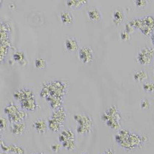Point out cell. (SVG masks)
<instances>
[{
	"mask_svg": "<svg viewBox=\"0 0 154 154\" xmlns=\"http://www.w3.org/2000/svg\"><path fill=\"white\" fill-rule=\"evenodd\" d=\"M148 140L149 136L146 134L134 133L125 128L120 129L115 135V141L117 144L128 151L142 148Z\"/></svg>",
	"mask_w": 154,
	"mask_h": 154,
	"instance_id": "6da1fadb",
	"label": "cell"
},
{
	"mask_svg": "<svg viewBox=\"0 0 154 154\" xmlns=\"http://www.w3.org/2000/svg\"><path fill=\"white\" fill-rule=\"evenodd\" d=\"M101 120L112 130H120L122 114L117 106H110L101 114Z\"/></svg>",
	"mask_w": 154,
	"mask_h": 154,
	"instance_id": "7a4b0ae2",
	"label": "cell"
},
{
	"mask_svg": "<svg viewBox=\"0 0 154 154\" xmlns=\"http://www.w3.org/2000/svg\"><path fill=\"white\" fill-rule=\"evenodd\" d=\"M43 88L47 91L49 96H55L64 98L67 94L68 83L63 80H53L42 84ZM48 96V97H49Z\"/></svg>",
	"mask_w": 154,
	"mask_h": 154,
	"instance_id": "3957f363",
	"label": "cell"
},
{
	"mask_svg": "<svg viewBox=\"0 0 154 154\" xmlns=\"http://www.w3.org/2000/svg\"><path fill=\"white\" fill-rule=\"evenodd\" d=\"M74 119L78 122L77 132L81 135L91 133L94 128V120L92 117L86 114H75Z\"/></svg>",
	"mask_w": 154,
	"mask_h": 154,
	"instance_id": "277c9868",
	"label": "cell"
},
{
	"mask_svg": "<svg viewBox=\"0 0 154 154\" xmlns=\"http://www.w3.org/2000/svg\"><path fill=\"white\" fill-rule=\"evenodd\" d=\"M154 59V48L152 46L143 47L137 55V60L142 65L148 66L152 63Z\"/></svg>",
	"mask_w": 154,
	"mask_h": 154,
	"instance_id": "5b68a950",
	"label": "cell"
},
{
	"mask_svg": "<svg viewBox=\"0 0 154 154\" xmlns=\"http://www.w3.org/2000/svg\"><path fill=\"white\" fill-rule=\"evenodd\" d=\"M13 97L16 101L20 102L23 100L35 97L33 91L28 88H19L13 94Z\"/></svg>",
	"mask_w": 154,
	"mask_h": 154,
	"instance_id": "8992f818",
	"label": "cell"
},
{
	"mask_svg": "<svg viewBox=\"0 0 154 154\" xmlns=\"http://www.w3.org/2000/svg\"><path fill=\"white\" fill-rule=\"evenodd\" d=\"M78 56L83 63H90L94 58L92 48H91L90 46H82L78 50Z\"/></svg>",
	"mask_w": 154,
	"mask_h": 154,
	"instance_id": "52a82bcc",
	"label": "cell"
},
{
	"mask_svg": "<svg viewBox=\"0 0 154 154\" xmlns=\"http://www.w3.org/2000/svg\"><path fill=\"white\" fill-rule=\"evenodd\" d=\"M10 131L13 135L16 137H20L23 135L27 130V125L26 122L11 123L9 126Z\"/></svg>",
	"mask_w": 154,
	"mask_h": 154,
	"instance_id": "ba28073f",
	"label": "cell"
},
{
	"mask_svg": "<svg viewBox=\"0 0 154 154\" xmlns=\"http://www.w3.org/2000/svg\"><path fill=\"white\" fill-rule=\"evenodd\" d=\"M1 149L3 151L12 154H25V149L22 146L16 144H5L2 139L1 140Z\"/></svg>",
	"mask_w": 154,
	"mask_h": 154,
	"instance_id": "9c48e42d",
	"label": "cell"
},
{
	"mask_svg": "<svg viewBox=\"0 0 154 154\" xmlns=\"http://www.w3.org/2000/svg\"><path fill=\"white\" fill-rule=\"evenodd\" d=\"M21 109L25 111H30V112H34L40 108L38 104L35 97L30 98L28 99L23 100V101L19 102Z\"/></svg>",
	"mask_w": 154,
	"mask_h": 154,
	"instance_id": "30bf717a",
	"label": "cell"
},
{
	"mask_svg": "<svg viewBox=\"0 0 154 154\" xmlns=\"http://www.w3.org/2000/svg\"><path fill=\"white\" fill-rule=\"evenodd\" d=\"M51 118L58 121L59 122L62 123L64 125L67 119V112L66 109L64 106L60 107V108L53 110L52 114H51Z\"/></svg>",
	"mask_w": 154,
	"mask_h": 154,
	"instance_id": "8fae6325",
	"label": "cell"
},
{
	"mask_svg": "<svg viewBox=\"0 0 154 154\" xmlns=\"http://www.w3.org/2000/svg\"><path fill=\"white\" fill-rule=\"evenodd\" d=\"M33 128L35 129V130L38 133L42 134V135L46 133L49 129L48 128L47 121L43 118H38L36 120L34 121L33 123Z\"/></svg>",
	"mask_w": 154,
	"mask_h": 154,
	"instance_id": "7c38bea8",
	"label": "cell"
},
{
	"mask_svg": "<svg viewBox=\"0 0 154 154\" xmlns=\"http://www.w3.org/2000/svg\"><path fill=\"white\" fill-rule=\"evenodd\" d=\"M28 118V113L26 111L23 110V109H20L17 113L12 116H9L8 119L9 122L11 123H17V122H23L25 119Z\"/></svg>",
	"mask_w": 154,
	"mask_h": 154,
	"instance_id": "4fadbf2b",
	"label": "cell"
},
{
	"mask_svg": "<svg viewBox=\"0 0 154 154\" xmlns=\"http://www.w3.org/2000/svg\"><path fill=\"white\" fill-rule=\"evenodd\" d=\"M64 44H65L66 48L69 51H78L80 49L79 42H78V39L75 37H68L65 39L64 42Z\"/></svg>",
	"mask_w": 154,
	"mask_h": 154,
	"instance_id": "5bb4252c",
	"label": "cell"
},
{
	"mask_svg": "<svg viewBox=\"0 0 154 154\" xmlns=\"http://www.w3.org/2000/svg\"><path fill=\"white\" fill-rule=\"evenodd\" d=\"M12 59L15 62H17V63L22 66H26L28 64L26 54L24 51L17 50V51H15L12 54Z\"/></svg>",
	"mask_w": 154,
	"mask_h": 154,
	"instance_id": "9a60e30c",
	"label": "cell"
},
{
	"mask_svg": "<svg viewBox=\"0 0 154 154\" xmlns=\"http://www.w3.org/2000/svg\"><path fill=\"white\" fill-rule=\"evenodd\" d=\"M70 139H75V133L72 129L65 128L60 132L58 137L59 142L62 143L64 141Z\"/></svg>",
	"mask_w": 154,
	"mask_h": 154,
	"instance_id": "2e32d148",
	"label": "cell"
},
{
	"mask_svg": "<svg viewBox=\"0 0 154 154\" xmlns=\"http://www.w3.org/2000/svg\"><path fill=\"white\" fill-rule=\"evenodd\" d=\"M46 100L49 102L50 107L53 110L63 106V98H62L55 97V96H49V97L46 98Z\"/></svg>",
	"mask_w": 154,
	"mask_h": 154,
	"instance_id": "e0dca14e",
	"label": "cell"
},
{
	"mask_svg": "<svg viewBox=\"0 0 154 154\" xmlns=\"http://www.w3.org/2000/svg\"><path fill=\"white\" fill-rule=\"evenodd\" d=\"M89 19L93 22H98L101 19V13L96 7H93L88 10Z\"/></svg>",
	"mask_w": 154,
	"mask_h": 154,
	"instance_id": "ac0fdd59",
	"label": "cell"
},
{
	"mask_svg": "<svg viewBox=\"0 0 154 154\" xmlns=\"http://www.w3.org/2000/svg\"><path fill=\"white\" fill-rule=\"evenodd\" d=\"M47 123L49 130L53 132H57L60 131L61 129L63 128L64 126V125H62V123L59 122L58 121L55 120V119H54L51 117L48 119Z\"/></svg>",
	"mask_w": 154,
	"mask_h": 154,
	"instance_id": "d6986e66",
	"label": "cell"
},
{
	"mask_svg": "<svg viewBox=\"0 0 154 154\" xmlns=\"http://www.w3.org/2000/svg\"><path fill=\"white\" fill-rule=\"evenodd\" d=\"M112 19L113 23H115L116 25H119L121 23H122L125 19V13L123 10H120V9L114 10L112 13Z\"/></svg>",
	"mask_w": 154,
	"mask_h": 154,
	"instance_id": "ffe728a7",
	"label": "cell"
},
{
	"mask_svg": "<svg viewBox=\"0 0 154 154\" xmlns=\"http://www.w3.org/2000/svg\"><path fill=\"white\" fill-rule=\"evenodd\" d=\"M19 110L20 109L18 106L15 104L14 102L9 101L8 103H7L6 106L5 107L4 112L8 115V117H9V116H12L13 115V114H15V113H17Z\"/></svg>",
	"mask_w": 154,
	"mask_h": 154,
	"instance_id": "44dd1931",
	"label": "cell"
},
{
	"mask_svg": "<svg viewBox=\"0 0 154 154\" xmlns=\"http://www.w3.org/2000/svg\"><path fill=\"white\" fill-rule=\"evenodd\" d=\"M60 17L64 24H70L74 20V16L72 13L69 11H62L60 13Z\"/></svg>",
	"mask_w": 154,
	"mask_h": 154,
	"instance_id": "7402d4cb",
	"label": "cell"
},
{
	"mask_svg": "<svg viewBox=\"0 0 154 154\" xmlns=\"http://www.w3.org/2000/svg\"><path fill=\"white\" fill-rule=\"evenodd\" d=\"M148 77V72L144 69H137L133 74V79L137 82H141L146 80Z\"/></svg>",
	"mask_w": 154,
	"mask_h": 154,
	"instance_id": "603a6c76",
	"label": "cell"
},
{
	"mask_svg": "<svg viewBox=\"0 0 154 154\" xmlns=\"http://www.w3.org/2000/svg\"><path fill=\"white\" fill-rule=\"evenodd\" d=\"M87 3L88 1L86 0H67L66 1V5L72 8H80Z\"/></svg>",
	"mask_w": 154,
	"mask_h": 154,
	"instance_id": "cb8c5ba5",
	"label": "cell"
},
{
	"mask_svg": "<svg viewBox=\"0 0 154 154\" xmlns=\"http://www.w3.org/2000/svg\"><path fill=\"white\" fill-rule=\"evenodd\" d=\"M143 25L147 26L154 30V16L152 15H146L141 17Z\"/></svg>",
	"mask_w": 154,
	"mask_h": 154,
	"instance_id": "d4e9b609",
	"label": "cell"
},
{
	"mask_svg": "<svg viewBox=\"0 0 154 154\" xmlns=\"http://www.w3.org/2000/svg\"><path fill=\"white\" fill-rule=\"evenodd\" d=\"M62 146H63L65 149L69 150V151H72V150H74L75 149V148H76V139L67 140L62 143Z\"/></svg>",
	"mask_w": 154,
	"mask_h": 154,
	"instance_id": "484cf974",
	"label": "cell"
},
{
	"mask_svg": "<svg viewBox=\"0 0 154 154\" xmlns=\"http://www.w3.org/2000/svg\"><path fill=\"white\" fill-rule=\"evenodd\" d=\"M35 67L38 69H44L46 67V64H47V62L44 58L43 57H37L35 60Z\"/></svg>",
	"mask_w": 154,
	"mask_h": 154,
	"instance_id": "4316f807",
	"label": "cell"
},
{
	"mask_svg": "<svg viewBox=\"0 0 154 154\" xmlns=\"http://www.w3.org/2000/svg\"><path fill=\"white\" fill-rule=\"evenodd\" d=\"M129 23H130L135 29H136V28L140 29L143 26L142 18H141V17H136V18L131 20L129 22Z\"/></svg>",
	"mask_w": 154,
	"mask_h": 154,
	"instance_id": "83f0119b",
	"label": "cell"
},
{
	"mask_svg": "<svg viewBox=\"0 0 154 154\" xmlns=\"http://www.w3.org/2000/svg\"><path fill=\"white\" fill-rule=\"evenodd\" d=\"M143 89L146 92H154V82L146 81L143 83Z\"/></svg>",
	"mask_w": 154,
	"mask_h": 154,
	"instance_id": "f1b7e54d",
	"label": "cell"
},
{
	"mask_svg": "<svg viewBox=\"0 0 154 154\" xmlns=\"http://www.w3.org/2000/svg\"><path fill=\"white\" fill-rule=\"evenodd\" d=\"M8 119L6 117H4L3 116H2L0 118V131H1V135L2 136L3 133L6 130L7 127L8 125Z\"/></svg>",
	"mask_w": 154,
	"mask_h": 154,
	"instance_id": "f546056e",
	"label": "cell"
},
{
	"mask_svg": "<svg viewBox=\"0 0 154 154\" xmlns=\"http://www.w3.org/2000/svg\"><path fill=\"white\" fill-rule=\"evenodd\" d=\"M140 106L142 109H149L150 107V101L148 98H142L140 101Z\"/></svg>",
	"mask_w": 154,
	"mask_h": 154,
	"instance_id": "4dcf8cb0",
	"label": "cell"
},
{
	"mask_svg": "<svg viewBox=\"0 0 154 154\" xmlns=\"http://www.w3.org/2000/svg\"><path fill=\"white\" fill-rule=\"evenodd\" d=\"M120 38L123 41H129L132 38V34L124 30L120 32Z\"/></svg>",
	"mask_w": 154,
	"mask_h": 154,
	"instance_id": "1f68e13d",
	"label": "cell"
},
{
	"mask_svg": "<svg viewBox=\"0 0 154 154\" xmlns=\"http://www.w3.org/2000/svg\"><path fill=\"white\" fill-rule=\"evenodd\" d=\"M62 144H61V143H54L52 145H51V149L53 152L54 153H58L60 151L61 148H62Z\"/></svg>",
	"mask_w": 154,
	"mask_h": 154,
	"instance_id": "d6a6232c",
	"label": "cell"
},
{
	"mask_svg": "<svg viewBox=\"0 0 154 154\" xmlns=\"http://www.w3.org/2000/svg\"><path fill=\"white\" fill-rule=\"evenodd\" d=\"M134 3H135L136 7L142 8L146 7V5L148 4V2L147 1V0H135V1L134 2Z\"/></svg>",
	"mask_w": 154,
	"mask_h": 154,
	"instance_id": "836d02e7",
	"label": "cell"
},
{
	"mask_svg": "<svg viewBox=\"0 0 154 154\" xmlns=\"http://www.w3.org/2000/svg\"><path fill=\"white\" fill-rule=\"evenodd\" d=\"M125 30H126L127 32H128V33L132 34L134 32V30H135V28H134L133 27H132L128 22V23H126V24H125Z\"/></svg>",
	"mask_w": 154,
	"mask_h": 154,
	"instance_id": "e575fe53",
	"label": "cell"
},
{
	"mask_svg": "<svg viewBox=\"0 0 154 154\" xmlns=\"http://www.w3.org/2000/svg\"><path fill=\"white\" fill-rule=\"evenodd\" d=\"M101 154H116V153L114 149H112V148H107V149H106Z\"/></svg>",
	"mask_w": 154,
	"mask_h": 154,
	"instance_id": "d590c367",
	"label": "cell"
},
{
	"mask_svg": "<svg viewBox=\"0 0 154 154\" xmlns=\"http://www.w3.org/2000/svg\"><path fill=\"white\" fill-rule=\"evenodd\" d=\"M150 40H151L152 44L154 46V30L152 32V33L150 34Z\"/></svg>",
	"mask_w": 154,
	"mask_h": 154,
	"instance_id": "8d00e7d4",
	"label": "cell"
},
{
	"mask_svg": "<svg viewBox=\"0 0 154 154\" xmlns=\"http://www.w3.org/2000/svg\"><path fill=\"white\" fill-rule=\"evenodd\" d=\"M0 154H8V153H7V152L3 151V150H2L1 153H0Z\"/></svg>",
	"mask_w": 154,
	"mask_h": 154,
	"instance_id": "74e56055",
	"label": "cell"
},
{
	"mask_svg": "<svg viewBox=\"0 0 154 154\" xmlns=\"http://www.w3.org/2000/svg\"><path fill=\"white\" fill-rule=\"evenodd\" d=\"M38 154H46L45 153H44V152H39Z\"/></svg>",
	"mask_w": 154,
	"mask_h": 154,
	"instance_id": "f35d334b",
	"label": "cell"
},
{
	"mask_svg": "<svg viewBox=\"0 0 154 154\" xmlns=\"http://www.w3.org/2000/svg\"><path fill=\"white\" fill-rule=\"evenodd\" d=\"M80 154H88L86 152H82L81 153H80Z\"/></svg>",
	"mask_w": 154,
	"mask_h": 154,
	"instance_id": "ab89813d",
	"label": "cell"
},
{
	"mask_svg": "<svg viewBox=\"0 0 154 154\" xmlns=\"http://www.w3.org/2000/svg\"><path fill=\"white\" fill-rule=\"evenodd\" d=\"M33 154H38V153H33Z\"/></svg>",
	"mask_w": 154,
	"mask_h": 154,
	"instance_id": "60d3db41",
	"label": "cell"
}]
</instances>
